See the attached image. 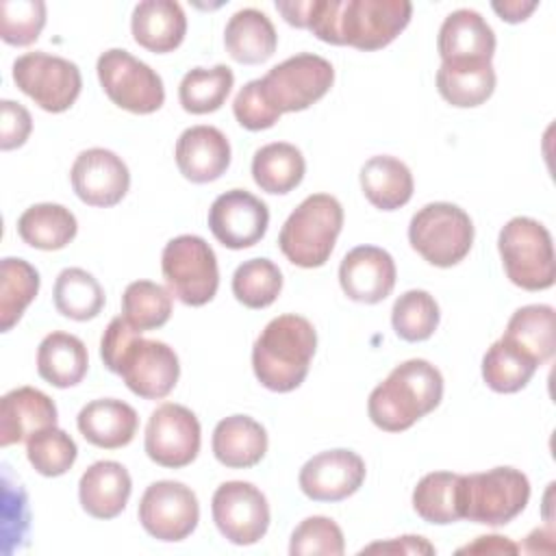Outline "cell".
Instances as JSON below:
<instances>
[{
  "instance_id": "8fae6325",
  "label": "cell",
  "mask_w": 556,
  "mask_h": 556,
  "mask_svg": "<svg viewBox=\"0 0 556 556\" xmlns=\"http://www.w3.org/2000/svg\"><path fill=\"white\" fill-rule=\"evenodd\" d=\"M13 83L39 109L48 113L67 111L83 89V76L74 61L43 50L26 52L13 61Z\"/></svg>"
},
{
  "instance_id": "f6af8a7d",
  "label": "cell",
  "mask_w": 556,
  "mask_h": 556,
  "mask_svg": "<svg viewBox=\"0 0 556 556\" xmlns=\"http://www.w3.org/2000/svg\"><path fill=\"white\" fill-rule=\"evenodd\" d=\"M232 113L239 126L245 130H267L280 119V113L267 102L258 78L245 83L239 89L232 102Z\"/></svg>"
},
{
  "instance_id": "b9f144b4",
  "label": "cell",
  "mask_w": 556,
  "mask_h": 556,
  "mask_svg": "<svg viewBox=\"0 0 556 556\" xmlns=\"http://www.w3.org/2000/svg\"><path fill=\"white\" fill-rule=\"evenodd\" d=\"M78 447L76 441L61 428L52 426L26 441V458L37 473L46 478L63 476L76 463Z\"/></svg>"
},
{
  "instance_id": "7bdbcfd3",
  "label": "cell",
  "mask_w": 556,
  "mask_h": 556,
  "mask_svg": "<svg viewBox=\"0 0 556 556\" xmlns=\"http://www.w3.org/2000/svg\"><path fill=\"white\" fill-rule=\"evenodd\" d=\"M46 26L43 0H2L0 2V37L9 46H30Z\"/></svg>"
},
{
  "instance_id": "6da1fadb",
  "label": "cell",
  "mask_w": 556,
  "mask_h": 556,
  "mask_svg": "<svg viewBox=\"0 0 556 556\" xmlns=\"http://www.w3.org/2000/svg\"><path fill=\"white\" fill-rule=\"evenodd\" d=\"M287 24L332 46L380 50L410 22L408 0H276Z\"/></svg>"
},
{
  "instance_id": "74e56055",
  "label": "cell",
  "mask_w": 556,
  "mask_h": 556,
  "mask_svg": "<svg viewBox=\"0 0 556 556\" xmlns=\"http://www.w3.org/2000/svg\"><path fill=\"white\" fill-rule=\"evenodd\" d=\"M458 476L452 471H430L413 489V510L434 526H447L460 521L456 489Z\"/></svg>"
},
{
  "instance_id": "1f68e13d",
  "label": "cell",
  "mask_w": 556,
  "mask_h": 556,
  "mask_svg": "<svg viewBox=\"0 0 556 556\" xmlns=\"http://www.w3.org/2000/svg\"><path fill=\"white\" fill-rule=\"evenodd\" d=\"M306 172L302 152L287 141H274L258 148L252 156V178L265 193L285 195L293 191Z\"/></svg>"
},
{
  "instance_id": "277c9868",
  "label": "cell",
  "mask_w": 556,
  "mask_h": 556,
  "mask_svg": "<svg viewBox=\"0 0 556 556\" xmlns=\"http://www.w3.org/2000/svg\"><path fill=\"white\" fill-rule=\"evenodd\" d=\"M343 228V206L330 193L306 195L287 217L278 235V248L289 263L315 269L330 258Z\"/></svg>"
},
{
  "instance_id": "bcb514c9",
  "label": "cell",
  "mask_w": 556,
  "mask_h": 556,
  "mask_svg": "<svg viewBox=\"0 0 556 556\" xmlns=\"http://www.w3.org/2000/svg\"><path fill=\"white\" fill-rule=\"evenodd\" d=\"M0 148L7 152L24 146L33 130L30 113L20 102L4 98L0 102Z\"/></svg>"
},
{
  "instance_id": "7dc6e473",
  "label": "cell",
  "mask_w": 556,
  "mask_h": 556,
  "mask_svg": "<svg viewBox=\"0 0 556 556\" xmlns=\"http://www.w3.org/2000/svg\"><path fill=\"white\" fill-rule=\"evenodd\" d=\"M137 334L139 332L122 315H117L109 321V326L100 339V358L109 371H113V374L117 371L124 350Z\"/></svg>"
},
{
  "instance_id": "ab89813d",
  "label": "cell",
  "mask_w": 556,
  "mask_h": 556,
  "mask_svg": "<svg viewBox=\"0 0 556 556\" xmlns=\"http://www.w3.org/2000/svg\"><path fill=\"white\" fill-rule=\"evenodd\" d=\"M439 304L424 289L404 291L391 308V326L395 334L408 343L426 341L439 328Z\"/></svg>"
},
{
  "instance_id": "7402d4cb",
  "label": "cell",
  "mask_w": 556,
  "mask_h": 556,
  "mask_svg": "<svg viewBox=\"0 0 556 556\" xmlns=\"http://www.w3.org/2000/svg\"><path fill=\"white\" fill-rule=\"evenodd\" d=\"M56 404L35 387H17L0 400V445L28 441L33 434L56 426Z\"/></svg>"
},
{
  "instance_id": "cb8c5ba5",
  "label": "cell",
  "mask_w": 556,
  "mask_h": 556,
  "mask_svg": "<svg viewBox=\"0 0 556 556\" xmlns=\"http://www.w3.org/2000/svg\"><path fill=\"white\" fill-rule=\"evenodd\" d=\"M76 426L87 443L102 450H117L135 439L139 415L122 400L100 397L80 408Z\"/></svg>"
},
{
  "instance_id": "681fc988",
  "label": "cell",
  "mask_w": 556,
  "mask_h": 556,
  "mask_svg": "<svg viewBox=\"0 0 556 556\" xmlns=\"http://www.w3.org/2000/svg\"><path fill=\"white\" fill-rule=\"evenodd\" d=\"M465 552H471V554H517L519 547L508 541L506 536H497V534H491V536H478L476 543L471 545H465L458 549V554H465Z\"/></svg>"
},
{
  "instance_id": "4dcf8cb0",
  "label": "cell",
  "mask_w": 556,
  "mask_h": 556,
  "mask_svg": "<svg viewBox=\"0 0 556 556\" xmlns=\"http://www.w3.org/2000/svg\"><path fill=\"white\" fill-rule=\"evenodd\" d=\"M78 232V222L70 208L56 202H39L28 206L17 219V235L37 250H61Z\"/></svg>"
},
{
  "instance_id": "d6986e66",
  "label": "cell",
  "mask_w": 556,
  "mask_h": 556,
  "mask_svg": "<svg viewBox=\"0 0 556 556\" xmlns=\"http://www.w3.org/2000/svg\"><path fill=\"white\" fill-rule=\"evenodd\" d=\"M395 261L378 245L352 248L339 265V285L343 293L361 304H378L395 287Z\"/></svg>"
},
{
  "instance_id": "44dd1931",
  "label": "cell",
  "mask_w": 556,
  "mask_h": 556,
  "mask_svg": "<svg viewBox=\"0 0 556 556\" xmlns=\"http://www.w3.org/2000/svg\"><path fill=\"white\" fill-rule=\"evenodd\" d=\"M441 63H482L495 54V33L473 9L452 11L437 37Z\"/></svg>"
},
{
  "instance_id": "5bb4252c",
  "label": "cell",
  "mask_w": 556,
  "mask_h": 556,
  "mask_svg": "<svg viewBox=\"0 0 556 556\" xmlns=\"http://www.w3.org/2000/svg\"><path fill=\"white\" fill-rule=\"evenodd\" d=\"M137 515L150 536L176 543L198 528L200 504L187 484L178 480H159L143 491Z\"/></svg>"
},
{
  "instance_id": "52a82bcc",
  "label": "cell",
  "mask_w": 556,
  "mask_h": 556,
  "mask_svg": "<svg viewBox=\"0 0 556 556\" xmlns=\"http://www.w3.org/2000/svg\"><path fill=\"white\" fill-rule=\"evenodd\" d=\"M410 248L434 267L458 265L473 245V222L458 204L430 202L408 224Z\"/></svg>"
},
{
  "instance_id": "836d02e7",
  "label": "cell",
  "mask_w": 556,
  "mask_h": 556,
  "mask_svg": "<svg viewBox=\"0 0 556 556\" xmlns=\"http://www.w3.org/2000/svg\"><path fill=\"white\" fill-rule=\"evenodd\" d=\"M235 85V74L228 65L217 63L213 67L189 70L178 85L180 106L191 115H206L226 102Z\"/></svg>"
},
{
  "instance_id": "ee69618b",
  "label": "cell",
  "mask_w": 556,
  "mask_h": 556,
  "mask_svg": "<svg viewBox=\"0 0 556 556\" xmlns=\"http://www.w3.org/2000/svg\"><path fill=\"white\" fill-rule=\"evenodd\" d=\"M345 552V541L341 528L324 515H313L302 519L291 532L289 554L291 556H341Z\"/></svg>"
},
{
  "instance_id": "484cf974",
  "label": "cell",
  "mask_w": 556,
  "mask_h": 556,
  "mask_svg": "<svg viewBox=\"0 0 556 556\" xmlns=\"http://www.w3.org/2000/svg\"><path fill=\"white\" fill-rule=\"evenodd\" d=\"M267 432L250 415H230L217 421L211 439L217 463L230 469H248L263 460L267 452Z\"/></svg>"
},
{
  "instance_id": "9a60e30c",
  "label": "cell",
  "mask_w": 556,
  "mask_h": 556,
  "mask_svg": "<svg viewBox=\"0 0 556 556\" xmlns=\"http://www.w3.org/2000/svg\"><path fill=\"white\" fill-rule=\"evenodd\" d=\"M117 376L124 384L143 400H163L172 393L180 376V363L174 352L163 341L135 337L124 350Z\"/></svg>"
},
{
  "instance_id": "8d00e7d4",
  "label": "cell",
  "mask_w": 556,
  "mask_h": 556,
  "mask_svg": "<svg viewBox=\"0 0 556 556\" xmlns=\"http://www.w3.org/2000/svg\"><path fill=\"white\" fill-rule=\"evenodd\" d=\"M39 271L24 258L7 256L0 263V330L9 332L39 293Z\"/></svg>"
},
{
  "instance_id": "ac0fdd59",
  "label": "cell",
  "mask_w": 556,
  "mask_h": 556,
  "mask_svg": "<svg viewBox=\"0 0 556 556\" xmlns=\"http://www.w3.org/2000/svg\"><path fill=\"white\" fill-rule=\"evenodd\" d=\"M365 460L345 447L311 456L298 476L302 493L313 502H341L365 482Z\"/></svg>"
},
{
  "instance_id": "4fadbf2b",
  "label": "cell",
  "mask_w": 556,
  "mask_h": 556,
  "mask_svg": "<svg viewBox=\"0 0 556 556\" xmlns=\"http://www.w3.org/2000/svg\"><path fill=\"white\" fill-rule=\"evenodd\" d=\"M211 513L219 534L235 545L258 543L265 536L271 517L265 493L243 480L219 484L211 500Z\"/></svg>"
},
{
  "instance_id": "3957f363",
  "label": "cell",
  "mask_w": 556,
  "mask_h": 556,
  "mask_svg": "<svg viewBox=\"0 0 556 556\" xmlns=\"http://www.w3.org/2000/svg\"><path fill=\"white\" fill-rule=\"evenodd\" d=\"M317 350L315 326L295 313L274 317L252 345L256 380L276 393L298 389L308 376Z\"/></svg>"
},
{
  "instance_id": "e0dca14e",
  "label": "cell",
  "mask_w": 556,
  "mask_h": 556,
  "mask_svg": "<svg viewBox=\"0 0 556 556\" xmlns=\"http://www.w3.org/2000/svg\"><path fill=\"white\" fill-rule=\"evenodd\" d=\"M70 180L80 202L109 208L119 204L128 193L130 172L113 150L89 148L74 159Z\"/></svg>"
},
{
  "instance_id": "4316f807",
  "label": "cell",
  "mask_w": 556,
  "mask_h": 556,
  "mask_svg": "<svg viewBox=\"0 0 556 556\" xmlns=\"http://www.w3.org/2000/svg\"><path fill=\"white\" fill-rule=\"evenodd\" d=\"M224 46L237 63L258 65L276 52L278 35L263 11L248 7L230 15L224 28Z\"/></svg>"
},
{
  "instance_id": "d4e9b609",
  "label": "cell",
  "mask_w": 556,
  "mask_h": 556,
  "mask_svg": "<svg viewBox=\"0 0 556 556\" xmlns=\"http://www.w3.org/2000/svg\"><path fill=\"white\" fill-rule=\"evenodd\" d=\"M132 39L156 54L176 50L187 33V17L174 0H143L132 9Z\"/></svg>"
},
{
  "instance_id": "83f0119b",
  "label": "cell",
  "mask_w": 556,
  "mask_h": 556,
  "mask_svg": "<svg viewBox=\"0 0 556 556\" xmlns=\"http://www.w3.org/2000/svg\"><path fill=\"white\" fill-rule=\"evenodd\" d=\"M89 369L85 343L70 332L54 330L37 348V374L56 389L76 387Z\"/></svg>"
},
{
  "instance_id": "e575fe53",
  "label": "cell",
  "mask_w": 556,
  "mask_h": 556,
  "mask_svg": "<svg viewBox=\"0 0 556 556\" xmlns=\"http://www.w3.org/2000/svg\"><path fill=\"white\" fill-rule=\"evenodd\" d=\"M54 308L74 321H87L104 308V289L80 267H65L54 280Z\"/></svg>"
},
{
  "instance_id": "30bf717a",
  "label": "cell",
  "mask_w": 556,
  "mask_h": 556,
  "mask_svg": "<svg viewBox=\"0 0 556 556\" xmlns=\"http://www.w3.org/2000/svg\"><path fill=\"white\" fill-rule=\"evenodd\" d=\"M258 80L267 102L280 115L295 113L308 109L330 91L334 83V67L319 54L300 52L274 65Z\"/></svg>"
},
{
  "instance_id": "60d3db41",
  "label": "cell",
  "mask_w": 556,
  "mask_h": 556,
  "mask_svg": "<svg viewBox=\"0 0 556 556\" xmlns=\"http://www.w3.org/2000/svg\"><path fill=\"white\" fill-rule=\"evenodd\" d=\"M282 291V271L269 258L243 261L232 274V295L248 308H267Z\"/></svg>"
},
{
  "instance_id": "d6a6232c",
  "label": "cell",
  "mask_w": 556,
  "mask_h": 556,
  "mask_svg": "<svg viewBox=\"0 0 556 556\" xmlns=\"http://www.w3.org/2000/svg\"><path fill=\"white\" fill-rule=\"evenodd\" d=\"M502 337L541 367L554 356V308L549 304H526L517 308Z\"/></svg>"
},
{
  "instance_id": "d590c367",
  "label": "cell",
  "mask_w": 556,
  "mask_h": 556,
  "mask_svg": "<svg viewBox=\"0 0 556 556\" xmlns=\"http://www.w3.org/2000/svg\"><path fill=\"white\" fill-rule=\"evenodd\" d=\"M539 365L504 337L491 343L482 356V380L495 393H517L534 376Z\"/></svg>"
},
{
  "instance_id": "603a6c76",
  "label": "cell",
  "mask_w": 556,
  "mask_h": 556,
  "mask_svg": "<svg viewBox=\"0 0 556 556\" xmlns=\"http://www.w3.org/2000/svg\"><path fill=\"white\" fill-rule=\"evenodd\" d=\"M130 491V473L117 460H98L89 465L78 480L80 506L93 519L117 517L126 508Z\"/></svg>"
},
{
  "instance_id": "7a4b0ae2",
  "label": "cell",
  "mask_w": 556,
  "mask_h": 556,
  "mask_svg": "<svg viewBox=\"0 0 556 556\" xmlns=\"http://www.w3.org/2000/svg\"><path fill=\"white\" fill-rule=\"evenodd\" d=\"M443 400V376L426 358H408L374 387L367 413L376 428L402 432L432 413Z\"/></svg>"
},
{
  "instance_id": "2e32d148",
  "label": "cell",
  "mask_w": 556,
  "mask_h": 556,
  "mask_svg": "<svg viewBox=\"0 0 556 556\" xmlns=\"http://www.w3.org/2000/svg\"><path fill=\"white\" fill-rule=\"evenodd\" d=\"M269 226L267 204L245 189L219 193L208 208V228L213 237L230 250L256 245Z\"/></svg>"
},
{
  "instance_id": "f1b7e54d",
  "label": "cell",
  "mask_w": 556,
  "mask_h": 556,
  "mask_svg": "<svg viewBox=\"0 0 556 556\" xmlns=\"http://www.w3.org/2000/svg\"><path fill=\"white\" fill-rule=\"evenodd\" d=\"M361 189L376 208L395 211L413 198L415 182L404 161L389 154H378L363 163Z\"/></svg>"
},
{
  "instance_id": "f907efd6",
  "label": "cell",
  "mask_w": 556,
  "mask_h": 556,
  "mask_svg": "<svg viewBox=\"0 0 556 556\" xmlns=\"http://www.w3.org/2000/svg\"><path fill=\"white\" fill-rule=\"evenodd\" d=\"M493 11L504 20V22H510V24H517V22H523L528 20V15L539 7L536 2H519V0H508V2H493L491 4Z\"/></svg>"
},
{
  "instance_id": "7c38bea8",
  "label": "cell",
  "mask_w": 556,
  "mask_h": 556,
  "mask_svg": "<svg viewBox=\"0 0 556 556\" xmlns=\"http://www.w3.org/2000/svg\"><path fill=\"white\" fill-rule=\"evenodd\" d=\"M202 443V428L193 410L182 404L163 402L148 419L143 447L152 463L180 469L198 458Z\"/></svg>"
},
{
  "instance_id": "9c48e42d",
  "label": "cell",
  "mask_w": 556,
  "mask_h": 556,
  "mask_svg": "<svg viewBox=\"0 0 556 556\" xmlns=\"http://www.w3.org/2000/svg\"><path fill=\"white\" fill-rule=\"evenodd\" d=\"M98 80L109 100L135 115H148L163 106V78L124 48H109L96 63Z\"/></svg>"
},
{
  "instance_id": "5b68a950",
  "label": "cell",
  "mask_w": 556,
  "mask_h": 556,
  "mask_svg": "<svg viewBox=\"0 0 556 556\" xmlns=\"http://www.w3.org/2000/svg\"><path fill=\"white\" fill-rule=\"evenodd\" d=\"M528 500L530 480L515 467H493L458 476L456 502L460 519L482 526H506L523 513Z\"/></svg>"
},
{
  "instance_id": "f35d334b",
  "label": "cell",
  "mask_w": 556,
  "mask_h": 556,
  "mask_svg": "<svg viewBox=\"0 0 556 556\" xmlns=\"http://www.w3.org/2000/svg\"><path fill=\"white\" fill-rule=\"evenodd\" d=\"M122 317L137 330H156L172 317V291L152 282L135 280L122 293Z\"/></svg>"
},
{
  "instance_id": "c3c4849f",
  "label": "cell",
  "mask_w": 556,
  "mask_h": 556,
  "mask_svg": "<svg viewBox=\"0 0 556 556\" xmlns=\"http://www.w3.org/2000/svg\"><path fill=\"white\" fill-rule=\"evenodd\" d=\"M434 554V545L428 543L424 536H415V534H406V536H397L391 541H380V543H371L367 547L361 549V554Z\"/></svg>"
},
{
  "instance_id": "ba28073f",
  "label": "cell",
  "mask_w": 556,
  "mask_h": 556,
  "mask_svg": "<svg viewBox=\"0 0 556 556\" xmlns=\"http://www.w3.org/2000/svg\"><path fill=\"white\" fill-rule=\"evenodd\" d=\"M161 271L172 295L187 306L208 304L219 287L217 256L198 235L169 239L161 254Z\"/></svg>"
},
{
  "instance_id": "8992f818",
  "label": "cell",
  "mask_w": 556,
  "mask_h": 556,
  "mask_svg": "<svg viewBox=\"0 0 556 556\" xmlns=\"http://www.w3.org/2000/svg\"><path fill=\"white\" fill-rule=\"evenodd\" d=\"M497 250L508 280L519 289L543 291L554 285V243L541 222L521 215L508 219L500 230Z\"/></svg>"
},
{
  "instance_id": "ffe728a7",
  "label": "cell",
  "mask_w": 556,
  "mask_h": 556,
  "mask_svg": "<svg viewBox=\"0 0 556 556\" xmlns=\"http://www.w3.org/2000/svg\"><path fill=\"white\" fill-rule=\"evenodd\" d=\"M174 156L180 174L187 180L204 185L217 180L228 169L230 143L219 128L200 124L180 132Z\"/></svg>"
},
{
  "instance_id": "f546056e",
  "label": "cell",
  "mask_w": 556,
  "mask_h": 556,
  "mask_svg": "<svg viewBox=\"0 0 556 556\" xmlns=\"http://www.w3.org/2000/svg\"><path fill=\"white\" fill-rule=\"evenodd\" d=\"M437 89L441 98L452 106H480L495 91L493 63H441L437 70Z\"/></svg>"
}]
</instances>
